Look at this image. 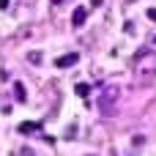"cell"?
Masks as SVG:
<instances>
[{
	"instance_id": "1",
	"label": "cell",
	"mask_w": 156,
	"mask_h": 156,
	"mask_svg": "<svg viewBox=\"0 0 156 156\" xmlns=\"http://www.w3.org/2000/svg\"><path fill=\"white\" fill-rule=\"evenodd\" d=\"M71 22H74V27H82V25L88 22V8H85V5L74 8V14H71Z\"/></svg>"
},
{
	"instance_id": "2",
	"label": "cell",
	"mask_w": 156,
	"mask_h": 156,
	"mask_svg": "<svg viewBox=\"0 0 156 156\" xmlns=\"http://www.w3.org/2000/svg\"><path fill=\"white\" fill-rule=\"evenodd\" d=\"M77 60H80V55H77V52H69V55H60V58L55 60V66H58V69H69V66H74Z\"/></svg>"
},
{
	"instance_id": "3",
	"label": "cell",
	"mask_w": 156,
	"mask_h": 156,
	"mask_svg": "<svg viewBox=\"0 0 156 156\" xmlns=\"http://www.w3.org/2000/svg\"><path fill=\"white\" fill-rule=\"evenodd\" d=\"M36 129H38V123H33V121H27V123H19V132H22V134H33Z\"/></svg>"
},
{
	"instance_id": "4",
	"label": "cell",
	"mask_w": 156,
	"mask_h": 156,
	"mask_svg": "<svg viewBox=\"0 0 156 156\" xmlns=\"http://www.w3.org/2000/svg\"><path fill=\"white\" fill-rule=\"evenodd\" d=\"M74 90H77V96H88V93H90V85H85V82H80V85L74 88Z\"/></svg>"
},
{
	"instance_id": "5",
	"label": "cell",
	"mask_w": 156,
	"mask_h": 156,
	"mask_svg": "<svg viewBox=\"0 0 156 156\" xmlns=\"http://www.w3.org/2000/svg\"><path fill=\"white\" fill-rule=\"evenodd\" d=\"M14 93H16V99H19V101H25V96H27V93H25V88H22L19 82L14 85Z\"/></svg>"
},
{
	"instance_id": "6",
	"label": "cell",
	"mask_w": 156,
	"mask_h": 156,
	"mask_svg": "<svg viewBox=\"0 0 156 156\" xmlns=\"http://www.w3.org/2000/svg\"><path fill=\"white\" fill-rule=\"evenodd\" d=\"M27 60H30V63H41V55H38V52H30Z\"/></svg>"
},
{
	"instance_id": "7",
	"label": "cell",
	"mask_w": 156,
	"mask_h": 156,
	"mask_svg": "<svg viewBox=\"0 0 156 156\" xmlns=\"http://www.w3.org/2000/svg\"><path fill=\"white\" fill-rule=\"evenodd\" d=\"M148 19H154V22H156V8H148Z\"/></svg>"
},
{
	"instance_id": "8",
	"label": "cell",
	"mask_w": 156,
	"mask_h": 156,
	"mask_svg": "<svg viewBox=\"0 0 156 156\" xmlns=\"http://www.w3.org/2000/svg\"><path fill=\"white\" fill-rule=\"evenodd\" d=\"M0 8H8V0H0Z\"/></svg>"
},
{
	"instance_id": "9",
	"label": "cell",
	"mask_w": 156,
	"mask_h": 156,
	"mask_svg": "<svg viewBox=\"0 0 156 156\" xmlns=\"http://www.w3.org/2000/svg\"><path fill=\"white\" fill-rule=\"evenodd\" d=\"M154 41H156V38H154Z\"/></svg>"
}]
</instances>
